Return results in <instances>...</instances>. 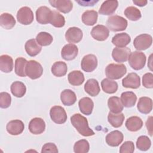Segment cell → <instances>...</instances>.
I'll return each instance as SVG.
<instances>
[{"instance_id":"1","label":"cell","mask_w":153,"mask_h":153,"mask_svg":"<svg viewBox=\"0 0 153 153\" xmlns=\"http://www.w3.org/2000/svg\"><path fill=\"white\" fill-rule=\"evenodd\" d=\"M71 122L78 132L83 136H91L94 132L88 126L87 118L80 114H75L71 117Z\"/></svg>"},{"instance_id":"2","label":"cell","mask_w":153,"mask_h":153,"mask_svg":"<svg viewBox=\"0 0 153 153\" xmlns=\"http://www.w3.org/2000/svg\"><path fill=\"white\" fill-rule=\"evenodd\" d=\"M127 72V68L123 64H109L105 68L106 76L111 79H118Z\"/></svg>"},{"instance_id":"3","label":"cell","mask_w":153,"mask_h":153,"mask_svg":"<svg viewBox=\"0 0 153 153\" xmlns=\"http://www.w3.org/2000/svg\"><path fill=\"white\" fill-rule=\"evenodd\" d=\"M106 25L108 29L113 32H118L124 30L127 27L128 22L121 16L113 15L108 18Z\"/></svg>"},{"instance_id":"4","label":"cell","mask_w":153,"mask_h":153,"mask_svg":"<svg viewBox=\"0 0 153 153\" xmlns=\"http://www.w3.org/2000/svg\"><path fill=\"white\" fill-rule=\"evenodd\" d=\"M146 60L145 54L139 51L131 52L128 58L130 67L136 71L140 70L143 68L145 65Z\"/></svg>"},{"instance_id":"5","label":"cell","mask_w":153,"mask_h":153,"mask_svg":"<svg viewBox=\"0 0 153 153\" xmlns=\"http://www.w3.org/2000/svg\"><path fill=\"white\" fill-rule=\"evenodd\" d=\"M26 75L32 79L39 78L43 73V68L41 65L34 60L27 61L25 69Z\"/></svg>"},{"instance_id":"6","label":"cell","mask_w":153,"mask_h":153,"mask_svg":"<svg viewBox=\"0 0 153 153\" xmlns=\"http://www.w3.org/2000/svg\"><path fill=\"white\" fill-rule=\"evenodd\" d=\"M152 43L151 35L146 33L140 34L137 36L133 41L134 48L138 51L145 50L149 48Z\"/></svg>"},{"instance_id":"7","label":"cell","mask_w":153,"mask_h":153,"mask_svg":"<svg viewBox=\"0 0 153 153\" xmlns=\"http://www.w3.org/2000/svg\"><path fill=\"white\" fill-rule=\"evenodd\" d=\"M17 21L24 25H28L33 21V13L28 7H23L20 8L17 13Z\"/></svg>"},{"instance_id":"8","label":"cell","mask_w":153,"mask_h":153,"mask_svg":"<svg viewBox=\"0 0 153 153\" xmlns=\"http://www.w3.org/2000/svg\"><path fill=\"white\" fill-rule=\"evenodd\" d=\"M50 115L53 122L61 124L66 122L67 115L65 109L60 106H54L50 111Z\"/></svg>"},{"instance_id":"9","label":"cell","mask_w":153,"mask_h":153,"mask_svg":"<svg viewBox=\"0 0 153 153\" xmlns=\"http://www.w3.org/2000/svg\"><path fill=\"white\" fill-rule=\"evenodd\" d=\"M97 66V59L94 54H89L82 58L81 63L82 69L86 72H91L96 69Z\"/></svg>"},{"instance_id":"10","label":"cell","mask_w":153,"mask_h":153,"mask_svg":"<svg viewBox=\"0 0 153 153\" xmlns=\"http://www.w3.org/2000/svg\"><path fill=\"white\" fill-rule=\"evenodd\" d=\"M109 35V31L107 27L102 25H97L94 26L91 31V36L99 41L106 40Z\"/></svg>"},{"instance_id":"11","label":"cell","mask_w":153,"mask_h":153,"mask_svg":"<svg viewBox=\"0 0 153 153\" xmlns=\"http://www.w3.org/2000/svg\"><path fill=\"white\" fill-rule=\"evenodd\" d=\"M122 84L125 88L136 89L140 85V78L136 73H129L123 79Z\"/></svg>"},{"instance_id":"12","label":"cell","mask_w":153,"mask_h":153,"mask_svg":"<svg viewBox=\"0 0 153 153\" xmlns=\"http://www.w3.org/2000/svg\"><path fill=\"white\" fill-rule=\"evenodd\" d=\"M131 50L128 47H115L112 52L113 59L118 63H123L128 60Z\"/></svg>"},{"instance_id":"13","label":"cell","mask_w":153,"mask_h":153,"mask_svg":"<svg viewBox=\"0 0 153 153\" xmlns=\"http://www.w3.org/2000/svg\"><path fill=\"white\" fill-rule=\"evenodd\" d=\"M82 36V31L77 27H71L65 33V38L71 44L79 42L81 41Z\"/></svg>"},{"instance_id":"14","label":"cell","mask_w":153,"mask_h":153,"mask_svg":"<svg viewBox=\"0 0 153 153\" xmlns=\"http://www.w3.org/2000/svg\"><path fill=\"white\" fill-rule=\"evenodd\" d=\"M45 129V123L43 119L38 117L32 119L29 123V130L33 134L42 133Z\"/></svg>"},{"instance_id":"15","label":"cell","mask_w":153,"mask_h":153,"mask_svg":"<svg viewBox=\"0 0 153 153\" xmlns=\"http://www.w3.org/2000/svg\"><path fill=\"white\" fill-rule=\"evenodd\" d=\"M78 48L73 44H68L63 46L61 51L62 58L67 61L74 60L78 55Z\"/></svg>"},{"instance_id":"16","label":"cell","mask_w":153,"mask_h":153,"mask_svg":"<svg viewBox=\"0 0 153 153\" xmlns=\"http://www.w3.org/2000/svg\"><path fill=\"white\" fill-rule=\"evenodd\" d=\"M124 136L122 132L119 130H114L109 133L106 136V143L112 147H116L122 143Z\"/></svg>"},{"instance_id":"17","label":"cell","mask_w":153,"mask_h":153,"mask_svg":"<svg viewBox=\"0 0 153 153\" xmlns=\"http://www.w3.org/2000/svg\"><path fill=\"white\" fill-rule=\"evenodd\" d=\"M51 10L46 6H41L36 11V21L42 25L50 23Z\"/></svg>"},{"instance_id":"18","label":"cell","mask_w":153,"mask_h":153,"mask_svg":"<svg viewBox=\"0 0 153 153\" xmlns=\"http://www.w3.org/2000/svg\"><path fill=\"white\" fill-rule=\"evenodd\" d=\"M25 128L23 123L20 120H14L9 121L6 126L7 132L14 136L21 134Z\"/></svg>"},{"instance_id":"19","label":"cell","mask_w":153,"mask_h":153,"mask_svg":"<svg viewBox=\"0 0 153 153\" xmlns=\"http://www.w3.org/2000/svg\"><path fill=\"white\" fill-rule=\"evenodd\" d=\"M49 3L63 13H69L73 8L72 2L70 0H53L49 1Z\"/></svg>"},{"instance_id":"20","label":"cell","mask_w":153,"mask_h":153,"mask_svg":"<svg viewBox=\"0 0 153 153\" xmlns=\"http://www.w3.org/2000/svg\"><path fill=\"white\" fill-rule=\"evenodd\" d=\"M118 6V1H105L101 5L99 13L102 15H111L116 11Z\"/></svg>"},{"instance_id":"21","label":"cell","mask_w":153,"mask_h":153,"mask_svg":"<svg viewBox=\"0 0 153 153\" xmlns=\"http://www.w3.org/2000/svg\"><path fill=\"white\" fill-rule=\"evenodd\" d=\"M137 108L138 111L144 114H148L152 109V100L148 97H141L139 98Z\"/></svg>"},{"instance_id":"22","label":"cell","mask_w":153,"mask_h":153,"mask_svg":"<svg viewBox=\"0 0 153 153\" xmlns=\"http://www.w3.org/2000/svg\"><path fill=\"white\" fill-rule=\"evenodd\" d=\"M131 41V38L127 33H120L115 35L112 39V43L117 47H126Z\"/></svg>"},{"instance_id":"23","label":"cell","mask_w":153,"mask_h":153,"mask_svg":"<svg viewBox=\"0 0 153 153\" xmlns=\"http://www.w3.org/2000/svg\"><path fill=\"white\" fill-rule=\"evenodd\" d=\"M25 48L27 54L31 57H34L38 54L42 50L41 45L38 44L35 39H30L26 41Z\"/></svg>"},{"instance_id":"24","label":"cell","mask_w":153,"mask_h":153,"mask_svg":"<svg viewBox=\"0 0 153 153\" xmlns=\"http://www.w3.org/2000/svg\"><path fill=\"white\" fill-rule=\"evenodd\" d=\"M78 105L79 110L82 114L86 115H89L92 113L94 107V103L90 97H85L79 100Z\"/></svg>"},{"instance_id":"25","label":"cell","mask_w":153,"mask_h":153,"mask_svg":"<svg viewBox=\"0 0 153 153\" xmlns=\"http://www.w3.org/2000/svg\"><path fill=\"white\" fill-rule=\"evenodd\" d=\"M84 90L87 93L93 97L97 96L100 91L98 81L93 78L89 79L86 81L84 85Z\"/></svg>"},{"instance_id":"26","label":"cell","mask_w":153,"mask_h":153,"mask_svg":"<svg viewBox=\"0 0 153 153\" xmlns=\"http://www.w3.org/2000/svg\"><path fill=\"white\" fill-rule=\"evenodd\" d=\"M126 127L130 131H137L143 126L142 119L137 116H132L127 118L125 123Z\"/></svg>"},{"instance_id":"27","label":"cell","mask_w":153,"mask_h":153,"mask_svg":"<svg viewBox=\"0 0 153 153\" xmlns=\"http://www.w3.org/2000/svg\"><path fill=\"white\" fill-rule=\"evenodd\" d=\"M60 100L65 106H71L76 102V96L72 90L65 89L60 93Z\"/></svg>"},{"instance_id":"28","label":"cell","mask_w":153,"mask_h":153,"mask_svg":"<svg viewBox=\"0 0 153 153\" xmlns=\"http://www.w3.org/2000/svg\"><path fill=\"white\" fill-rule=\"evenodd\" d=\"M108 106L111 112L119 114L122 112L124 106L120 99L117 96H112L108 99Z\"/></svg>"},{"instance_id":"29","label":"cell","mask_w":153,"mask_h":153,"mask_svg":"<svg viewBox=\"0 0 153 153\" xmlns=\"http://www.w3.org/2000/svg\"><path fill=\"white\" fill-rule=\"evenodd\" d=\"M120 100L124 107L131 108L135 105L137 96L133 91H125L121 94Z\"/></svg>"},{"instance_id":"30","label":"cell","mask_w":153,"mask_h":153,"mask_svg":"<svg viewBox=\"0 0 153 153\" xmlns=\"http://www.w3.org/2000/svg\"><path fill=\"white\" fill-rule=\"evenodd\" d=\"M13 60L12 57L7 54L0 56V69L5 73H9L13 69Z\"/></svg>"},{"instance_id":"31","label":"cell","mask_w":153,"mask_h":153,"mask_svg":"<svg viewBox=\"0 0 153 153\" xmlns=\"http://www.w3.org/2000/svg\"><path fill=\"white\" fill-rule=\"evenodd\" d=\"M51 73L55 76L62 77L65 76L68 71V66L65 62L58 61L54 63L51 66Z\"/></svg>"},{"instance_id":"32","label":"cell","mask_w":153,"mask_h":153,"mask_svg":"<svg viewBox=\"0 0 153 153\" xmlns=\"http://www.w3.org/2000/svg\"><path fill=\"white\" fill-rule=\"evenodd\" d=\"M68 79L70 84L74 86L81 85L84 81V75L80 71H73L68 75Z\"/></svg>"},{"instance_id":"33","label":"cell","mask_w":153,"mask_h":153,"mask_svg":"<svg viewBox=\"0 0 153 153\" xmlns=\"http://www.w3.org/2000/svg\"><path fill=\"white\" fill-rule=\"evenodd\" d=\"M98 17L97 12L95 10H87L82 15V22L87 26H93L96 23Z\"/></svg>"},{"instance_id":"34","label":"cell","mask_w":153,"mask_h":153,"mask_svg":"<svg viewBox=\"0 0 153 153\" xmlns=\"http://www.w3.org/2000/svg\"><path fill=\"white\" fill-rule=\"evenodd\" d=\"M16 25L14 17L9 13H2L0 16V25L5 29H11Z\"/></svg>"},{"instance_id":"35","label":"cell","mask_w":153,"mask_h":153,"mask_svg":"<svg viewBox=\"0 0 153 153\" xmlns=\"http://www.w3.org/2000/svg\"><path fill=\"white\" fill-rule=\"evenodd\" d=\"M101 86L104 92L108 94L115 93L118 90V84L116 81L109 78H105L101 82Z\"/></svg>"},{"instance_id":"36","label":"cell","mask_w":153,"mask_h":153,"mask_svg":"<svg viewBox=\"0 0 153 153\" xmlns=\"http://www.w3.org/2000/svg\"><path fill=\"white\" fill-rule=\"evenodd\" d=\"M124 115L123 113L114 114L111 112H109L108 115V120L109 124L115 128L121 127L124 120Z\"/></svg>"},{"instance_id":"37","label":"cell","mask_w":153,"mask_h":153,"mask_svg":"<svg viewBox=\"0 0 153 153\" xmlns=\"http://www.w3.org/2000/svg\"><path fill=\"white\" fill-rule=\"evenodd\" d=\"M27 63V61L26 59L22 57H18L16 59L14 71L17 75L21 77H25L26 76L25 69Z\"/></svg>"},{"instance_id":"38","label":"cell","mask_w":153,"mask_h":153,"mask_svg":"<svg viewBox=\"0 0 153 153\" xmlns=\"http://www.w3.org/2000/svg\"><path fill=\"white\" fill-rule=\"evenodd\" d=\"M12 94L17 97H23L26 91V87L24 83L21 81H14L10 87Z\"/></svg>"},{"instance_id":"39","label":"cell","mask_w":153,"mask_h":153,"mask_svg":"<svg viewBox=\"0 0 153 153\" xmlns=\"http://www.w3.org/2000/svg\"><path fill=\"white\" fill-rule=\"evenodd\" d=\"M50 23L56 27H62L65 24V19L63 15L56 10L51 11Z\"/></svg>"},{"instance_id":"40","label":"cell","mask_w":153,"mask_h":153,"mask_svg":"<svg viewBox=\"0 0 153 153\" xmlns=\"http://www.w3.org/2000/svg\"><path fill=\"white\" fill-rule=\"evenodd\" d=\"M124 13L126 17L131 21H137L142 17L140 10L133 6L127 7L124 10Z\"/></svg>"},{"instance_id":"41","label":"cell","mask_w":153,"mask_h":153,"mask_svg":"<svg viewBox=\"0 0 153 153\" xmlns=\"http://www.w3.org/2000/svg\"><path fill=\"white\" fill-rule=\"evenodd\" d=\"M36 41L41 46H47L52 43L53 38L48 32H41L36 35Z\"/></svg>"},{"instance_id":"42","label":"cell","mask_w":153,"mask_h":153,"mask_svg":"<svg viewBox=\"0 0 153 153\" xmlns=\"http://www.w3.org/2000/svg\"><path fill=\"white\" fill-rule=\"evenodd\" d=\"M151 145V141L150 139L146 136H139L136 141V147L138 149L146 151L148 150Z\"/></svg>"},{"instance_id":"43","label":"cell","mask_w":153,"mask_h":153,"mask_svg":"<svg viewBox=\"0 0 153 153\" xmlns=\"http://www.w3.org/2000/svg\"><path fill=\"white\" fill-rule=\"evenodd\" d=\"M90 149V145L86 139H81L76 142L74 146V151L75 153H87Z\"/></svg>"},{"instance_id":"44","label":"cell","mask_w":153,"mask_h":153,"mask_svg":"<svg viewBox=\"0 0 153 153\" xmlns=\"http://www.w3.org/2000/svg\"><path fill=\"white\" fill-rule=\"evenodd\" d=\"M11 102V97L7 92H1L0 93V107L3 109L8 108Z\"/></svg>"},{"instance_id":"45","label":"cell","mask_w":153,"mask_h":153,"mask_svg":"<svg viewBox=\"0 0 153 153\" xmlns=\"http://www.w3.org/2000/svg\"><path fill=\"white\" fill-rule=\"evenodd\" d=\"M134 151V145L132 141L124 142L120 148L121 153H132Z\"/></svg>"},{"instance_id":"46","label":"cell","mask_w":153,"mask_h":153,"mask_svg":"<svg viewBox=\"0 0 153 153\" xmlns=\"http://www.w3.org/2000/svg\"><path fill=\"white\" fill-rule=\"evenodd\" d=\"M142 84L145 88H153V74L151 72L146 73L143 75Z\"/></svg>"},{"instance_id":"47","label":"cell","mask_w":153,"mask_h":153,"mask_svg":"<svg viewBox=\"0 0 153 153\" xmlns=\"http://www.w3.org/2000/svg\"><path fill=\"white\" fill-rule=\"evenodd\" d=\"M42 153L51 152V153H57L58 149L56 145L53 143H47L44 144L41 149Z\"/></svg>"},{"instance_id":"48","label":"cell","mask_w":153,"mask_h":153,"mask_svg":"<svg viewBox=\"0 0 153 153\" xmlns=\"http://www.w3.org/2000/svg\"><path fill=\"white\" fill-rule=\"evenodd\" d=\"M146 126L148 129V131L151 136H152V117L150 116L146 122Z\"/></svg>"},{"instance_id":"49","label":"cell","mask_w":153,"mask_h":153,"mask_svg":"<svg viewBox=\"0 0 153 153\" xmlns=\"http://www.w3.org/2000/svg\"><path fill=\"white\" fill-rule=\"evenodd\" d=\"M78 3H79L80 4V5L82 6H93L94 4L96 2H97L98 1H76Z\"/></svg>"},{"instance_id":"50","label":"cell","mask_w":153,"mask_h":153,"mask_svg":"<svg viewBox=\"0 0 153 153\" xmlns=\"http://www.w3.org/2000/svg\"><path fill=\"white\" fill-rule=\"evenodd\" d=\"M133 2L139 7H143L147 4L148 1L146 0H133Z\"/></svg>"}]
</instances>
